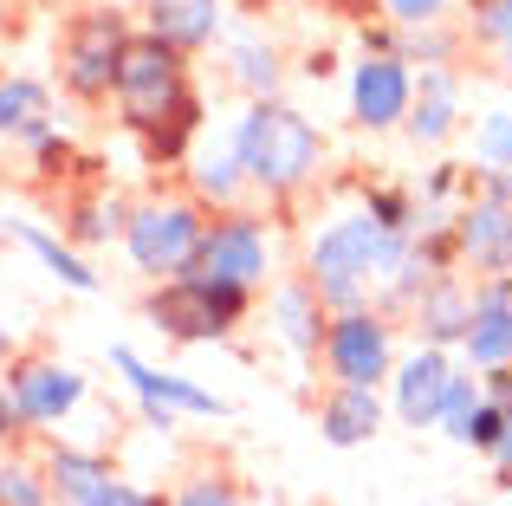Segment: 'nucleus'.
Here are the masks:
<instances>
[{
  "label": "nucleus",
  "instance_id": "6e6552de",
  "mask_svg": "<svg viewBox=\"0 0 512 506\" xmlns=\"http://www.w3.org/2000/svg\"><path fill=\"white\" fill-rule=\"evenodd\" d=\"M318 357H325L331 383H370V390H383L389 370H396V325H389L376 305H350V312H331Z\"/></svg>",
  "mask_w": 512,
  "mask_h": 506
},
{
  "label": "nucleus",
  "instance_id": "5701e85b",
  "mask_svg": "<svg viewBox=\"0 0 512 506\" xmlns=\"http://www.w3.org/2000/svg\"><path fill=\"white\" fill-rule=\"evenodd\" d=\"M13 241L33 253V260L46 266L52 279H59V286H72V292H98V273H91V260H85V253H78L72 241H65V234H46V228H33V221H20V228H13Z\"/></svg>",
  "mask_w": 512,
  "mask_h": 506
},
{
  "label": "nucleus",
  "instance_id": "bb28decb",
  "mask_svg": "<svg viewBox=\"0 0 512 506\" xmlns=\"http://www.w3.org/2000/svg\"><path fill=\"white\" fill-rule=\"evenodd\" d=\"M474 163L480 169H512V111H487L474 124Z\"/></svg>",
  "mask_w": 512,
  "mask_h": 506
},
{
  "label": "nucleus",
  "instance_id": "0eeeda50",
  "mask_svg": "<svg viewBox=\"0 0 512 506\" xmlns=\"http://www.w3.org/2000/svg\"><path fill=\"white\" fill-rule=\"evenodd\" d=\"M188 273L227 279V286H266L273 279V228L247 208H221V215L201 228V247L188 260Z\"/></svg>",
  "mask_w": 512,
  "mask_h": 506
},
{
  "label": "nucleus",
  "instance_id": "e433bc0d",
  "mask_svg": "<svg viewBox=\"0 0 512 506\" xmlns=\"http://www.w3.org/2000/svg\"><path fill=\"white\" fill-rule=\"evenodd\" d=\"M493 474H500V487H512V403H506V435H500V442H493Z\"/></svg>",
  "mask_w": 512,
  "mask_h": 506
},
{
  "label": "nucleus",
  "instance_id": "4468645a",
  "mask_svg": "<svg viewBox=\"0 0 512 506\" xmlns=\"http://www.w3.org/2000/svg\"><path fill=\"white\" fill-rule=\"evenodd\" d=\"M474 292V312H467V331H461V351L474 370H493V364H512V273H487Z\"/></svg>",
  "mask_w": 512,
  "mask_h": 506
},
{
  "label": "nucleus",
  "instance_id": "7c9ffc66",
  "mask_svg": "<svg viewBox=\"0 0 512 506\" xmlns=\"http://www.w3.org/2000/svg\"><path fill=\"white\" fill-rule=\"evenodd\" d=\"M467 39L474 46H506L512 39V0H474L467 7Z\"/></svg>",
  "mask_w": 512,
  "mask_h": 506
},
{
  "label": "nucleus",
  "instance_id": "9d476101",
  "mask_svg": "<svg viewBox=\"0 0 512 506\" xmlns=\"http://www.w3.org/2000/svg\"><path fill=\"white\" fill-rule=\"evenodd\" d=\"M111 370L130 383V396L143 403V422H150V429H175V416H227V403H221L214 390L175 377V370L143 364L130 344H111Z\"/></svg>",
  "mask_w": 512,
  "mask_h": 506
},
{
  "label": "nucleus",
  "instance_id": "2f4dec72",
  "mask_svg": "<svg viewBox=\"0 0 512 506\" xmlns=\"http://www.w3.org/2000/svg\"><path fill=\"white\" fill-rule=\"evenodd\" d=\"M169 506H247V494L227 474H195V481H182L169 494Z\"/></svg>",
  "mask_w": 512,
  "mask_h": 506
},
{
  "label": "nucleus",
  "instance_id": "72a5a7b5",
  "mask_svg": "<svg viewBox=\"0 0 512 506\" xmlns=\"http://www.w3.org/2000/svg\"><path fill=\"white\" fill-rule=\"evenodd\" d=\"M389 26H435L448 13V0H383Z\"/></svg>",
  "mask_w": 512,
  "mask_h": 506
},
{
  "label": "nucleus",
  "instance_id": "f257e3e1",
  "mask_svg": "<svg viewBox=\"0 0 512 506\" xmlns=\"http://www.w3.org/2000/svg\"><path fill=\"white\" fill-rule=\"evenodd\" d=\"M402 260H409V234L383 228L370 208H357V215H338L331 228H318V241L305 247V279L331 312H350V305L383 299Z\"/></svg>",
  "mask_w": 512,
  "mask_h": 506
},
{
  "label": "nucleus",
  "instance_id": "cd10ccee",
  "mask_svg": "<svg viewBox=\"0 0 512 506\" xmlns=\"http://www.w3.org/2000/svg\"><path fill=\"white\" fill-rule=\"evenodd\" d=\"M500 435H506V403H493V396L480 390L474 416L461 422V435H454V442H461V448H474V455H493V442H500Z\"/></svg>",
  "mask_w": 512,
  "mask_h": 506
},
{
  "label": "nucleus",
  "instance_id": "39448f33",
  "mask_svg": "<svg viewBox=\"0 0 512 506\" xmlns=\"http://www.w3.org/2000/svg\"><path fill=\"white\" fill-rule=\"evenodd\" d=\"M201 228H208V208L195 195H150L124 215V253L143 279H175L195 260Z\"/></svg>",
  "mask_w": 512,
  "mask_h": 506
},
{
  "label": "nucleus",
  "instance_id": "473e14b6",
  "mask_svg": "<svg viewBox=\"0 0 512 506\" xmlns=\"http://www.w3.org/2000/svg\"><path fill=\"white\" fill-rule=\"evenodd\" d=\"M474 403H480V377H461V370H454L448 396H441V429H448V442L461 435V422L474 416Z\"/></svg>",
  "mask_w": 512,
  "mask_h": 506
},
{
  "label": "nucleus",
  "instance_id": "58836bf2",
  "mask_svg": "<svg viewBox=\"0 0 512 506\" xmlns=\"http://www.w3.org/2000/svg\"><path fill=\"white\" fill-rule=\"evenodd\" d=\"M500 78H506V85H512V39H506V46H500Z\"/></svg>",
  "mask_w": 512,
  "mask_h": 506
},
{
  "label": "nucleus",
  "instance_id": "ddd939ff",
  "mask_svg": "<svg viewBox=\"0 0 512 506\" xmlns=\"http://www.w3.org/2000/svg\"><path fill=\"white\" fill-rule=\"evenodd\" d=\"M188 195H195L201 208H234L240 195H247V169H240V150H234V124L195 130V143H188Z\"/></svg>",
  "mask_w": 512,
  "mask_h": 506
},
{
  "label": "nucleus",
  "instance_id": "393cba45",
  "mask_svg": "<svg viewBox=\"0 0 512 506\" xmlns=\"http://www.w3.org/2000/svg\"><path fill=\"white\" fill-rule=\"evenodd\" d=\"M227 78H234L240 91H247V98H279V85H286V65H279V46L273 39H234V46H227Z\"/></svg>",
  "mask_w": 512,
  "mask_h": 506
},
{
  "label": "nucleus",
  "instance_id": "f704fd0d",
  "mask_svg": "<svg viewBox=\"0 0 512 506\" xmlns=\"http://www.w3.org/2000/svg\"><path fill=\"white\" fill-rule=\"evenodd\" d=\"M20 435H26V416H20V403H13L7 377H0V448H13Z\"/></svg>",
  "mask_w": 512,
  "mask_h": 506
},
{
  "label": "nucleus",
  "instance_id": "7ed1b4c3",
  "mask_svg": "<svg viewBox=\"0 0 512 506\" xmlns=\"http://www.w3.org/2000/svg\"><path fill=\"white\" fill-rule=\"evenodd\" d=\"M188 98H201L195 78H188V52H175L169 39L156 33H130L124 59H117V85H111V104H117V124L130 137H143L150 124H163L169 111H182Z\"/></svg>",
  "mask_w": 512,
  "mask_h": 506
},
{
  "label": "nucleus",
  "instance_id": "20e7f679",
  "mask_svg": "<svg viewBox=\"0 0 512 506\" xmlns=\"http://www.w3.org/2000/svg\"><path fill=\"white\" fill-rule=\"evenodd\" d=\"M253 312L247 286H227V279L208 273H175V279H150V299H143V318L150 331H163L175 344H214L234 338Z\"/></svg>",
  "mask_w": 512,
  "mask_h": 506
},
{
  "label": "nucleus",
  "instance_id": "a211bd4d",
  "mask_svg": "<svg viewBox=\"0 0 512 506\" xmlns=\"http://www.w3.org/2000/svg\"><path fill=\"white\" fill-rule=\"evenodd\" d=\"M39 468H46L52 506H98L111 494V481H117L111 455H98V448H65V442H52Z\"/></svg>",
  "mask_w": 512,
  "mask_h": 506
},
{
  "label": "nucleus",
  "instance_id": "9b49d317",
  "mask_svg": "<svg viewBox=\"0 0 512 506\" xmlns=\"http://www.w3.org/2000/svg\"><path fill=\"white\" fill-rule=\"evenodd\" d=\"M415 98V65L402 52H363L350 65V117L357 130H396Z\"/></svg>",
  "mask_w": 512,
  "mask_h": 506
},
{
  "label": "nucleus",
  "instance_id": "f8f14e48",
  "mask_svg": "<svg viewBox=\"0 0 512 506\" xmlns=\"http://www.w3.org/2000/svg\"><path fill=\"white\" fill-rule=\"evenodd\" d=\"M448 383H454V357L441 351V344H415V351L396 357V370H389V403H396V416L409 422V429H435Z\"/></svg>",
  "mask_w": 512,
  "mask_h": 506
},
{
  "label": "nucleus",
  "instance_id": "79ce46f5",
  "mask_svg": "<svg viewBox=\"0 0 512 506\" xmlns=\"http://www.w3.org/2000/svg\"><path fill=\"white\" fill-rule=\"evenodd\" d=\"M0 26H7V0H0Z\"/></svg>",
  "mask_w": 512,
  "mask_h": 506
},
{
  "label": "nucleus",
  "instance_id": "f3484780",
  "mask_svg": "<svg viewBox=\"0 0 512 506\" xmlns=\"http://www.w3.org/2000/svg\"><path fill=\"white\" fill-rule=\"evenodd\" d=\"M402 130H409L415 143H428V150L461 130V72H454V65H422V72H415V98H409Z\"/></svg>",
  "mask_w": 512,
  "mask_h": 506
},
{
  "label": "nucleus",
  "instance_id": "f03ea898",
  "mask_svg": "<svg viewBox=\"0 0 512 506\" xmlns=\"http://www.w3.org/2000/svg\"><path fill=\"white\" fill-rule=\"evenodd\" d=\"M234 150H240V169H247L253 195L292 202L325 169V130L286 98H247V111L234 117Z\"/></svg>",
  "mask_w": 512,
  "mask_h": 506
},
{
  "label": "nucleus",
  "instance_id": "4be33fe9",
  "mask_svg": "<svg viewBox=\"0 0 512 506\" xmlns=\"http://www.w3.org/2000/svg\"><path fill=\"white\" fill-rule=\"evenodd\" d=\"M52 124V85L33 72H0V143H33Z\"/></svg>",
  "mask_w": 512,
  "mask_h": 506
},
{
  "label": "nucleus",
  "instance_id": "a878e982",
  "mask_svg": "<svg viewBox=\"0 0 512 506\" xmlns=\"http://www.w3.org/2000/svg\"><path fill=\"white\" fill-rule=\"evenodd\" d=\"M0 506H52L46 468H33L20 455H0Z\"/></svg>",
  "mask_w": 512,
  "mask_h": 506
},
{
  "label": "nucleus",
  "instance_id": "1a4fd4ad",
  "mask_svg": "<svg viewBox=\"0 0 512 506\" xmlns=\"http://www.w3.org/2000/svg\"><path fill=\"white\" fill-rule=\"evenodd\" d=\"M0 377H7L13 403H20L26 429H52V422H65L78 403H85V370L59 364L52 351H13L7 364H0Z\"/></svg>",
  "mask_w": 512,
  "mask_h": 506
},
{
  "label": "nucleus",
  "instance_id": "2eb2a0df",
  "mask_svg": "<svg viewBox=\"0 0 512 506\" xmlns=\"http://www.w3.org/2000/svg\"><path fill=\"white\" fill-rule=\"evenodd\" d=\"M266 325H273V338L286 344L299 364H312L318 344H325V325H331V305L312 292V279L292 273L273 286V299H266Z\"/></svg>",
  "mask_w": 512,
  "mask_h": 506
},
{
  "label": "nucleus",
  "instance_id": "6ab92c4d",
  "mask_svg": "<svg viewBox=\"0 0 512 506\" xmlns=\"http://www.w3.org/2000/svg\"><path fill=\"white\" fill-rule=\"evenodd\" d=\"M221 26H227L221 0H143V33L169 39V46L188 52V59H195L201 46H214Z\"/></svg>",
  "mask_w": 512,
  "mask_h": 506
},
{
  "label": "nucleus",
  "instance_id": "b1692460",
  "mask_svg": "<svg viewBox=\"0 0 512 506\" xmlns=\"http://www.w3.org/2000/svg\"><path fill=\"white\" fill-rule=\"evenodd\" d=\"M124 215H130V208L111 202V195H72L59 234L72 247H111V241H124Z\"/></svg>",
  "mask_w": 512,
  "mask_h": 506
},
{
  "label": "nucleus",
  "instance_id": "dca6fc26",
  "mask_svg": "<svg viewBox=\"0 0 512 506\" xmlns=\"http://www.w3.org/2000/svg\"><path fill=\"white\" fill-rule=\"evenodd\" d=\"M454 247H461V260L480 266V273H512V202L474 195V202L454 215Z\"/></svg>",
  "mask_w": 512,
  "mask_h": 506
},
{
  "label": "nucleus",
  "instance_id": "a19ab883",
  "mask_svg": "<svg viewBox=\"0 0 512 506\" xmlns=\"http://www.w3.org/2000/svg\"><path fill=\"white\" fill-rule=\"evenodd\" d=\"M247 7H279V0H247Z\"/></svg>",
  "mask_w": 512,
  "mask_h": 506
},
{
  "label": "nucleus",
  "instance_id": "aec40b11",
  "mask_svg": "<svg viewBox=\"0 0 512 506\" xmlns=\"http://www.w3.org/2000/svg\"><path fill=\"white\" fill-rule=\"evenodd\" d=\"M383 429V396L370 383H331V396L318 403V435L331 448H363Z\"/></svg>",
  "mask_w": 512,
  "mask_h": 506
},
{
  "label": "nucleus",
  "instance_id": "412c9836",
  "mask_svg": "<svg viewBox=\"0 0 512 506\" xmlns=\"http://www.w3.org/2000/svg\"><path fill=\"white\" fill-rule=\"evenodd\" d=\"M467 312H474V292H467L454 273L428 279V286L415 292V305H409V318H415V338H422V344H441V351H454V344H461V331H467Z\"/></svg>",
  "mask_w": 512,
  "mask_h": 506
},
{
  "label": "nucleus",
  "instance_id": "ea45409f",
  "mask_svg": "<svg viewBox=\"0 0 512 506\" xmlns=\"http://www.w3.org/2000/svg\"><path fill=\"white\" fill-rule=\"evenodd\" d=\"M7 357H13V331L0 325V364H7Z\"/></svg>",
  "mask_w": 512,
  "mask_h": 506
},
{
  "label": "nucleus",
  "instance_id": "c756f323",
  "mask_svg": "<svg viewBox=\"0 0 512 506\" xmlns=\"http://www.w3.org/2000/svg\"><path fill=\"white\" fill-rule=\"evenodd\" d=\"M363 208H370L383 228H396V234H415V221H422V202H415L409 189H389V182L363 195Z\"/></svg>",
  "mask_w": 512,
  "mask_h": 506
},
{
  "label": "nucleus",
  "instance_id": "c85d7f7f",
  "mask_svg": "<svg viewBox=\"0 0 512 506\" xmlns=\"http://www.w3.org/2000/svg\"><path fill=\"white\" fill-rule=\"evenodd\" d=\"M26 150H33V176L39 182H65L72 176V163H78V150H72V137H59V130H39L33 143H26Z\"/></svg>",
  "mask_w": 512,
  "mask_h": 506
},
{
  "label": "nucleus",
  "instance_id": "4c0bfd02",
  "mask_svg": "<svg viewBox=\"0 0 512 506\" xmlns=\"http://www.w3.org/2000/svg\"><path fill=\"white\" fill-rule=\"evenodd\" d=\"M480 195H500V202H512V169H480Z\"/></svg>",
  "mask_w": 512,
  "mask_h": 506
},
{
  "label": "nucleus",
  "instance_id": "c9c22d12",
  "mask_svg": "<svg viewBox=\"0 0 512 506\" xmlns=\"http://www.w3.org/2000/svg\"><path fill=\"white\" fill-rule=\"evenodd\" d=\"M98 506H169V500L150 494V487H137V481H111V494H104Z\"/></svg>",
  "mask_w": 512,
  "mask_h": 506
},
{
  "label": "nucleus",
  "instance_id": "423d86ee",
  "mask_svg": "<svg viewBox=\"0 0 512 506\" xmlns=\"http://www.w3.org/2000/svg\"><path fill=\"white\" fill-rule=\"evenodd\" d=\"M130 33H137V26H130V13H117V7L72 13V20H65V33H59V85H65V98H78V104H111L117 59H124Z\"/></svg>",
  "mask_w": 512,
  "mask_h": 506
}]
</instances>
